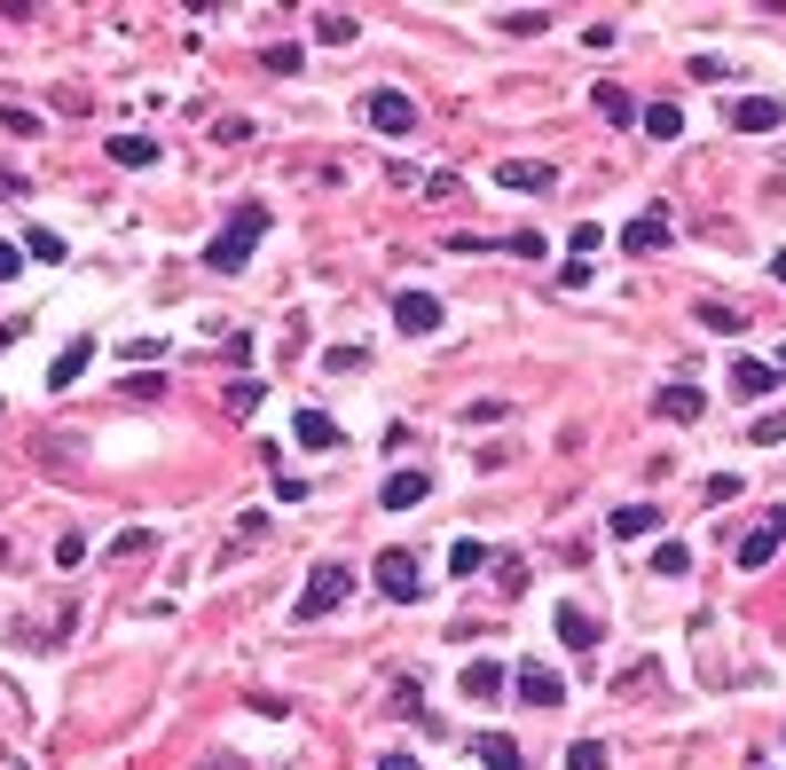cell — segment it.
I'll use <instances>...</instances> for the list:
<instances>
[{
  "label": "cell",
  "mask_w": 786,
  "mask_h": 770,
  "mask_svg": "<svg viewBox=\"0 0 786 770\" xmlns=\"http://www.w3.org/2000/svg\"><path fill=\"white\" fill-rule=\"evenodd\" d=\"M259 236H268V205H236V213L221 220V236L205 244V268H213V276H236L252 251H259Z\"/></svg>",
  "instance_id": "cell-1"
},
{
  "label": "cell",
  "mask_w": 786,
  "mask_h": 770,
  "mask_svg": "<svg viewBox=\"0 0 786 770\" xmlns=\"http://www.w3.org/2000/svg\"><path fill=\"white\" fill-rule=\"evenodd\" d=\"M346 597H355V566H346V558H323L315 574H307V589H299V622H323V614H338L346 606Z\"/></svg>",
  "instance_id": "cell-2"
},
{
  "label": "cell",
  "mask_w": 786,
  "mask_h": 770,
  "mask_svg": "<svg viewBox=\"0 0 786 770\" xmlns=\"http://www.w3.org/2000/svg\"><path fill=\"white\" fill-rule=\"evenodd\" d=\"M378 589L394 597V606H409V597L425 589V566H417V558H409V551L394 543V551H378Z\"/></svg>",
  "instance_id": "cell-3"
},
{
  "label": "cell",
  "mask_w": 786,
  "mask_h": 770,
  "mask_svg": "<svg viewBox=\"0 0 786 770\" xmlns=\"http://www.w3.org/2000/svg\"><path fill=\"white\" fill-rule=\"evenodd\" d=\"M668 236H676V213H668V205H645V213L622 228V244L637 251V260H645V251H668Z\"/></svg>",
  "instance_id": "cell-4"
},
{
  "label": "cell",
  "mask_w": 786,
  "mask_h": 770,
  "mask_svg": "<svg viewBox=\"0 0 786 770\" xmlns=\"http://www.w3.org/2000/svg\"><path fill=\"white\" fill-rule=\"evenodd\" d=\"M394 330H401V338L441 330V299H432V291H401V299H394Z\"/></svg>",
  "instance_id": "cell-5"
},
{
  "label": "cell",
  "mask_w": 786,
  "mask_h": 770,
  "mask_svg": "<svg viewBox=\"0 0 786 770\" xmlns=\"http://www.w3.org/2000/svg\"><path fill=\"white\" fill-rule=\"evenodd\" d=\"M363 119H370L378 134H409V126H417V103H409V95H394V88H378V95L363 103Z\"/></svg>",
  "instance_id": "cell-6"
},
{
  "label": "cell",
  "mask_w": 786,
  "mask_h": 770,
  "mask_svg": "<svg viewBox=\"0 0 786 770\" xmlns=\"http://www.w3.org/2000/svg\"><path fill=\"white\" fill-rule=\"evenodd\" d=\"M653 409H661L668 424H701V417H708V401H701V386H692V378H668Z\"/></svg>",
  "instance_id": "cell-7"
},
{
  "label": "cell",
  "mask_w": 786,
  "mask_h": 770,
  "mask_svg": "<svg viewBox=\"0 0 786 770\" xmlns=\"http://www.w3.org/2000/svg\"><path fill=\"white\" fill-rule=\"evenodd\" d=\"M778 119H786L778 95H739V103H732V126H739V134H770Z\"/></svg>",
  "instance_id": "cell-8"
},
{
  "label": "cell",
  "mask_w": 786,
  "mask_h": 770,
  "mask_svg": "<svg viewBox=\"0 0 786 770\" xmlns=\"http://www.w3.org/2000/svg\"><path fill=\"white\" fill-rule=\"evenodd\" d=\"M511 684H519V700H528V708H559V700H566V684H559L551 668H535V660H528V668H519Z\"/></svg>",
  "instance_id": "cell-9"
},
{
  "label": "cell",
  "mask_w": 786,
  "mask_h": 770,
  "mask_svg": "<svg viewBox=\"0 0 786 770\" xmlns=\"http://www.w3.org/2000/svg\"><path fill=\"white\" fill-rule=\"evenodd\" d=\"M653 527H661V511H653V503H622L614 520H605V535H622V543H637V535H653Z\"/></svg>",
  "instance_id": "cell-10"
},
{
  "label": "cell",
  "mask_w": 786,
  "mask_h": 770,
  "mask_svg": "<svg viewBox=\"0 0 786 770\" xmlns=\"http://www.w3.org/2000/svg\"><path fill=\"white\" fill-rule=\"evenodd\" d=\"M770 558H778V527L763 520V527H747V535H739V566H747V574H763Z\"/></svg>",
  "instance_id": "cell-11"
},
{
  "label": "cell",
  "mask_w": 786,
  "mask_h": 770,
  "mask_svg": "<svg viewBox=\"0 0 786 770\" xmlns=\"http://www.w3.org/2000/svg\"><path fill=\"white\" fill-rule=\"evenodd\" d=\"M86 362H95V338H71V347L55 355V370H48V386H55V393H63V386H79V370H86Z\"/></svg>",
  "instance_id": "cell-12"
},
{
  "label": "cell",
  "mask_w": 786,
  "mask_h": 770,
  "mask_svg": "<svg viewBox=\"0 0 786 770\" xmlns=\"http://www.w3.org/2000/svg\"><path fill=\"white\" fill-rule=\"evenodd\" d=\"M292 433H299V449H338V417L299 409V417H292Z\"/></svg>",
  "instance_id": "cell-13"
},
{
  "label": "cell",
  "mask_w": 786,
  "mask_h": 770,
  "mask_svg": "<svg viewBox=\"0 0 786 770\" xmlns=\"http://www.w3.org/2000/svg\"><path fill=\"white\" fill-rule=\"evenodd\" d=\"M496 182H503V189H551L559 174H551V165H528V157H503V165H496Z\"/></svg>",
  "instance_id": "cell-14"
},
{
  "label": "cell",
  "mask_w": 786,
  "mask_h": 770,
  "mask_svg": "<svg viewBox=\"0 0 786 770\" xmlns=\"http://www.w3.org/2000/svg\"><path fill=\"white\" fill-rule=\"evenodd\" d=\"M637 126H645L653 142H676V134H684V111H676V103H645V111H637Z\"/></svg>",
  "instance_id": "cell-15"
},
{
  "label": "cell",
  "mask_w": 786,
  "mask_h": 770,
  "mask_svg": "<svg viewBox=\"0 0 786 770\" xmlns=\"http://www.w3.org/2000/svg\"><path fill=\"white\" fill-rule=\"evenodd\" d=\"M770 386H778L770 362H732V393H739V401H755V393H770Z\"/></svg>",
  "instance_id": "cell-16"
},
{
  "label": "cell",
  "mask_w": 786,
  "mask_h": 770,
  "mask_svg": "<svg viewBox=\"0 0 786 770\" xmlns=\"http://www.w3.org/2000/svg\"><path fill=\"white\" fill-rule=\"evenodd\" d=\"M425 495H432L425 472H394V480H386V511H409V503H425Z\"/></svg>",
  "instance_id": "cell-17"
},
{
  "label": "cell",
  "mask_w": 786,
  "mask_h": 770,
  "mask_svg": "<svg viewBox=\"0 0 786 770\" xmlns=\"http://www.w3.org/2000/svg\"><path fill=\"white\" fill-rule=\"evenodd\" d=\"M559 645H574V653H590V645H598V622H590L582 606H559Z\"/></svg>",
  "instance_id": "cell-18"
},
{
  "label": "cell",
  "mask_w": 786,
  "mask_h": 770,
  "mask_svg": "<svg viewBox=\"0 0 786 770\" xmlns=\"http://www.w3.org/2000/svg\"><path fill=\"white\" fill-rule=\"evenodd\" d=\"M503 692V668L496 660H465V700H496Z\"/></svg>",
  "instance_id": "cell-19"
},
{
  "label": "cell",
  "mask_w": 786,
  "mask_h": 770,
  "mask_svg": "<svg viewBox=\"0 0 786 770\" xmlns=\"http://www.w3.org/2000/svg\"><path fill=\"white\" fill-rule=\"evenodd\" d=\"M590 95H598V111H605V119H614V126H630V119H637V103H630V88H614V79H598V88H590Z\"/></svg>",
  "instance_id": "cell-20"
},
{
  "label": "cell",
  "mask_w": 786,
  "mask_h": 770,
  "mask_svg": "<svg viewBox=\"0 0 786 770\" xmlns=\"http://www.w3.org/2000/svg\"><path fill=\"white\" fill-rule=\"evenodd\" d=\"M480 566H488V543H480V535H457V543H449V574H465V582H472Z\"/></svg>",
  "instance_id": "cell-21"
},
{
  "label": "cell",
  "mask_w": 786,
  "mask_h": 770,
  "mask_svg": "<svg viewBox=\"0 0 786 770\" xmlns=\"http://www.w3.org/2000/svg\"><path fill=\"white\" fill-rule=\"evenodd\" d=\"M111 157L119 165H157V142L150 134H111Z\"/></svg>",
  "instance_id": "cell-22"
},
{
  "label": "cell",
  "mask_w": 786,
  "mask_h": 770,
  "mask_svg": "<svg viewBox=\"0 0 786 770\" xmlns=\"http://www.w3.org/2000/svg\"><path fill=\"white\" fill-rule=\"evenodd\" d=\"M355 32H363V24H355V17H338V9H323V17H315V40H323V48H346Z\"/></svg>",
  "instance_id": "cell-23"
},
{
  "label": "cell",
  "mask_w": 786,
  "mask_h": 770,
  "mask_svg": "<svg viewBox=\"0 0 786 770\" xmlns=\"http://www.w3.org/2000/svg\"><path fill=\"white\" fill-rule=\"evenodd\" d=\"M480 770H519V747H511L503 731H488V739H480Z\"/></svg>",
  "instance_id": "cell-24"
},
{
  "label": "cell",
  "mask_w": 786,
  "mask_h": 770,
  "mask_svg": "<svg viewBox=\"0 0 786 770\" xmlns=\"http://www.w3.org/2000/svg\"><path fill=\"white\" fill-rule=\"evenodd\" d=\"M496 32H519V40H528V32H551V17H543V9H503Z\"/></svg>",
  "instance_id": "cell-25"
},
{
  "label": "cell",
  "mask_w": 786,
  "mask_h": 770,
  "mask_svg": "<svg viewBox=\"0 0 786 770\" xmlns=\"http://www.w3.org/2000/svg\"><path fill=\"white\" fill-rule=\"evenodd\" d=\"M701 322H708V330H724V338H732V330H747V315H739V307H724V299H701Z\"/></svg>",
  "instance_id": "cell-26"
},
{
  "label": "cell",
  "mask_w": 786,
  "mask_h": 770,
  "mask_svg": "<svg viewBox=\"0 0 786 770\" xmlns=\"http://www.w3.org/2000/svg\"><path fill=\"white\" fill-rule=\"evenodd\" d=\"M221 401H228V417H252V409H259V378H236Z\"/></svg>",
  "instance_id": "cell-27"
},
{
  "label": "cell",
  "mask_w": 786,
  "mask_h": 770,
  "mask_svg": "<svg viewBox=\"0 0 786 770\" xmlns=\"http://www.w3.org/2000/svg\"><path fill=\"white\" fill-rule=\"evenodd\" d=\"M24 251H32V260H63V236L55 228H24Z\"/></svg>",
  "instance_id": "cell-28"
},
{
  "label": "cell",
  "mask_w": 786,
  "mask_h": 770,
  "mask_svg": "<svg viewBox=\"0 0 786 770\" xmlns=\"http://www.w3.org/2000/svg\"><path fill=\"white\" fill-rule=\"evenodd\" d=\"M755 449H778L786 441V409H770V417H755V433H747Z\"/></svg>",
  "instance_id": "cell-29"
},
{
  "label": "cell",
  "mask_w": 786,
  "mask_h": 770,
  "mask_svg": "<svg viewBox=\"0 0 786 770\" xmlns=\"http://www.w3.org/2000/svg\"><path fill=\"white\" fill-rule=\"evenodd\" d=\"M566 770H605V747H598V739H574V747H566Z\"/></svg>",
  "instance_id": "cell-30"
},
{
  "label": "cell",
  "mask_w": 786,
  "mask_h": 770,
  "mask_svg": "<svg viewBox=\"0 0 786 770\" xmlns=\"http://www.w3.org/2000/svg\"><path fill=\"white\" fill-rule=\"evenodd\" d=\"M126 393H134V401H165V370H142V378H126Z\"/></svg>",
  "instance_id": "cell-31"
},
{
  "label": "cell",
  "mask_w": 786,
  "mask_h": 770,
  "mask_svg": "<svg viewBox=\"0 0 786 770\" xmlns=\"http://www.w3.org/2000/svg\"><path fill=\"white\" fill-rule=\"evenodd\" d=\"M684 566H692L684 543H661V551H653V574H684Z\"/></svg>",
  "instance_id": "cell-32"
},
{
  "label": "cell",
  "mask_w": 786,
  "mask_h": 770,
  "mask_svg": "<svg viewBox=\"0 0 786 770\" xmlns=\"http://www.w3.org/2000/svg\"><path fill=\"white\" fill-rule=\"evenodd\" d=\"M0 126H9V134H40V119L24 103H0Z\"/></svg>",
  "instance_id": "cell-33"
},
{
  "label": "cell",
  "mask_w": 786,
  "mask_h": 770,
  "mask_svg": "<svg viewBox=\"0 0 786 770\" xmlns=\"http://www.w3.org/2000/svg\"><path fill=\"white\" fill-rule=\"evenodd\" d=\"M503 417H511V401H472L465 409V424H503Z\"/></svg>",
  "instance_id": "cell-34"
},
{
  "label": "cell",
  "mask_w": 786,
  "mask_h": 770,
  "mask_svg": "<svg viewBox=\"0 0 786 770\" xmlns=\"http://www.w3.org/2000/svg\"><path fill=\"white\" fill-rule=\"evenodd\" d=\"M598 244H605V228H598V220H582V228H574V260H590Z\"/></svg>",
  "instance_id": "cell-35"
},
{
  "label": "cell",
  "mask_w": 786,
  "mask_h": 770,
  "mask_svg": "<svg viewBox=\"0 0 786 770\" xmlns=\"http://www.w3.org/2000/svg\"><path fill=\"white\" fill-rule=\"evenodd\" d=\"M134 551H150V527H126V535L111 543V558H134Z\"/></svg>",
  "instance_id": "cell-36"
},
{
  "label": "cell",
  "mask_w": 786,
  "mask_h": 770,
  "mask_svg": "<svg viewBox=\"0 0 786 770\" xmlns=\"http://www.w3.org/2000/svg\"><path fill=\"white\" fill-rule=\"evenodd\" d=\"M55 566H86V535H63L55 543Z\"/></svg>",
  "instance_id": "cell-37"
},
{
  "label": "cell",
  "mask_w": 786,
  "mask_h": 770,
  "mask_svg": "<svg viewBox=\"0 0 786 770\" xmlns=\"http://www.w3.org/2000/svg\"><path fill=\"white\" fill-rule=\"evenodd\" d=\"M17 268H24V244H0V284H9Z\"/></svg>",
  "instance_id": "cell-38"
},
{
  "label": "cell",
  "mask_w": 786,
  "mask_h": 770,
  "mask_svg": "<svg viewBox=\"0 0 786 770\" xmlns=\"http://www.w3.org/2000/svg\"><path fill=\"white\" fill-rule=\"evenodd\" d=\"M378 770H417V762H409V754H386V762H378Z\"/></svg>",
  "instance_id": "cell-39"
},
{
  "label": "cell",
  "mask_w": 786,
  "mask_h": 770,
  "mask_svg": "<svg viewBox=\"0 0 786 770\" xmlns=\"http://www.w3.org/2000/svg\"><path fill=\"white\" fill-rule=\"evenodd\" d=\"M770 276H778V284H786V251H778V260H770Z\"/></svg>",
  "instance_id": "cell-40"
},
{
  "label": "cell",
  "mask_w": 786,
  "mask_h": 770,
  "mask_svg": "<svg viewBox=\"0 0 786 770\" xmlns=\"http://www.w3.org/2000/svg\"><path fill=\"white\" fill-rule=\"evenodd\" d=\"M205 770H236V762H205Z\"/></svg>",
  "instance_id": "cell-41"
}]
</instances>
